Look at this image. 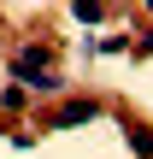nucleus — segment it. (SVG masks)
I'll return each instance as SVG.
<instances>
[{
  "instance_id": "nucleus-5",
  "label": "nucleus",
  "mask_w": 153,
  "mask_h": 159,
  "mask_svg": "<svg viewBox=\"0 0 153 159\" xmlns=\"http://www.w3.org/2000/svg\"><path fill=\"white\" fill-rule=\"evenodd\" d=\"M24 100H29V89H18V83H12V89L0 94V106H24Z\"/></svg>"
},
{
  "instance_id": "nucleus-2",
  "label": "nucleus",
  "mask_w": 153,
  "mask_h": 159,
  "mask_svg": "<svg viewBox=\"0 0 153 159\" xmlns=\"http://www.w3.org/2000/svg\"><path fill=\"white\" fill-rule=\"evenodd\" d=\"M94 112H100V106H94L88 94H83V100H65V106L53 112V130H77V124H88Z\"/></svg>"
},
{
  "instance_id": "nucleus-4",
  "label": "nucleus",
  "mask_w": 153,
  "mask_h": 159,
  "mask_svg": "<svg viewBox=\"0 0 153 159\" xmlns=\"http://www.w3.org/2000/svg\"><path fill=\"white\" fill-rule=\"evenodd\" d=\"M71 12H77V24H94V18H100V0H77Z\"/></svg>"
},
{
  "instance_id": "nucleus-6",
  "label": "nucleus",
  "mask_w": 153,
  "mask_h": 159,
  "mask_svg": "<svg viewBox=\"0 0 153 159\" xmlns=\"http://www.w3.org/2000/svg\"><path fill=\"white\" fill-rule=\"evenodd\" d=\"M142 53H153V30H147V35H142Z\"/></svg>"
},
{
  "instance_id": "nucleus-3",
  "label": "nucleus",
  "mask_w": 153,
  "mask_h": 159,
  "mask_svg": "<svg viewBox=\"0 0 153 159\" xmlns=\"http://www.w3.org/2000/svg\"><path fill=\"white\" fill-rule=\"evenodd\" d=\"M124 136H130V148H136L142 159H153V130L147 124H124Z\"/></svg>"
},
{
  "instance_id": "nucleus-1",
  "label": "nucleus",
  "mask_w": 153,
  "mask_h": 159,
  "mask_svg": "<svg viewBox=\"0 0 153 159\" xmlns=\"http://www.w3.org/2000/svg\"><path fill=\"white\" fill-rule=\"evenodd\" d=\"M47 65H53V47H18V53H12V71H18V89H29L35 77H47Z\"/></svg>"
}]
</instances>
